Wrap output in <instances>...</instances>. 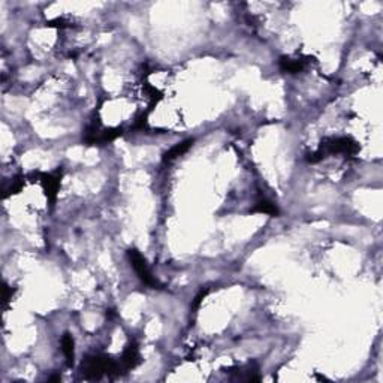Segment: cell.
<instances>
[{
  "mask_svg": "<svg viewBox=\"0 0 383 383\" xmlns=\"http://www.w3.org/2000/svg\"><path fill=\"white\" fill-rule=\"evenodd\" d=\"M128 257L129 260H130V263H132V266H133V269L136 271L138 277L142 280L144 285H147V286H150V288H157V286H159V283H157V280L153 277V274H151V271H150V268H148V265H147L144 256L141 255L138 250L130 249L128 252Z\"/></svg>",
  "mask_w": 383,
  "mask_h": 383,
  "instance_id": "6da1fadb",
  "label": "cell"
},
{
  "mask_svg": "<svg viewBox=\"0 0 383 383\" xmlns=\"http://www.w3.org/2000/svg\"><path fill=\"white\" fill-rule=\"evenodd\" d=\"M192 144H193V141H192V139H187V141H184V142L177 144L175 147H172L170 151L163 156V163H170L174 159H177L178 156H181L183 153H186V151L190 148Z\"/></svg>",
  "mask_w": 383,
  "mask_h": 383,
  "instance_id": "277c9868",
  "label": "cell"
},
{
  "mask_svg": "<svg viewBox=\"0 0 383 383\" xmlns=\"http://www.w3.org/2000/svg\"><path fill=\"white\" fill-rule=\"evenodd\" d=\"M62 350L66 356V361H68V365H72L74 364V339L72 336L69 334H65L63 339H62Z\"/></svg>",
  "mask_w": 383,
  "mask_h": 383,
  "instance_id": "8992f818",
  "label": "cell"
},
{
  "mask_svg": "<svg viewBox=\"0 0 383 383\" xmlns=\"http://www.w3.org/2000/svg\"><path fill=\"white\" fill-rule=\"evenodd\" d=\"M253 211L256 213H263V214H269V215H277L279 214V210H277V207L272 204V202H269V201H259L257 204H256V207L253 208Z\"/></svg>",
  "mask_w": 383,
  "mask_h": 383,
  "instance_id": "52a82bcc",
  "label": "cell"
},
{
  "mask_svg": "<svg viewBox=\"0 0 383 383\" xmlns=\"http://www.w3.org/2000/svg\"><path fill=\"white\" fill-rule=\"evenodd\" d=\"M139 362V352H138V347L135 344H130L125 349L123 352V356H122V368L125 370H130L133 368L136 364Z\"/></svg>",
  "mask_w": 383,
  "mask_h": 383,
  "instance_id": "7a4b0ae2",
  "label": "cell"
},
{
  "mask_svg": "<svg viewBox=\"0 0 383 383\" xmlns=\"http://www.w3.org/2000/svg\"><path fill=\"white\" fill-rule=\"evenodd\" d=\"M59 184H60V178L57 175H45V190H46L48 198L52 202H54V199L57 196Z\"/></svg>",
  "mask_w": 383,
  "mask_h": 383,
  "instance_id": "5b68a950",
  "label": "cell"
},
{
  "mask_svg": "<svg viewBox=\"0 0 383 383\" xmlns=\"http://www.w3.org/2000/svg\"><path fill=\"white\" fill-rule=\"evenodd\" d=\"M280 69L283 72H288V74H297L299 71L304 69L305 66V60H299V59H289V57H282L280 62Z\"/></svg>",
  "mask_w": 383,
  "mask_h": 383,
  "instance_id": "3957f363",
  "label": "cell"
}]
</instances>
